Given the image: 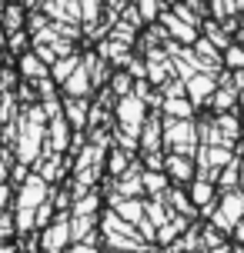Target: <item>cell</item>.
Instances as JSON below:
<instances>
[{"label": "cell", "instance_id": "obj_3", "mask_svg": "<svg viewBox=\"0 0 244 253\" xmlns=\"http://www.w3.org/2000/svg\"><path fill=\"white\" fill-rule=\"evenodd\" d=\"M0 253H13V250H0Z\"/></svg>", "mask_w": 244, "mask_h": 253}, {"label": "cell", "instance_id": "obj_2", "mask_svg": "<svg viewBox=\"0 0 244 253\" xmlns=\"http://www.w3.org/2000/svg\"><path fill=\"white\" fill-rule=\"evenodd\" d=\"M124 216L127 220H141V203H124Z\"/></svg>", "mask_w": 244, "mask_h": 253}, {"label": "cell", "instance_id": "obj_4", "mask_svg": "<svg viewBox=\"0 0 244 253\" xmlns=\"http://www.w3.org/2000/svg\"><path fill=\"white\" fill-rule=\"evenodd\" d=\"M117 253H127V250H117Z\"/></svg>", "mask_w": 244, "mask_h": 253}, {"label": "cell", "instance_id": "obj_1", "mask_svg": "<svg viewBox=\"0 0 244 253\" xmlns=\"http://www.w3.org/2000/svg\"><path fill=\"white\" fill-rule=\"evenodd\" d=\"M67 240H70V227H67V220H61V223H54V227L47 230V237H44V250H47V253H61L67 247Z\"/></svg>", "mask_w": 244, "mask_h": 253}]
</instances>
